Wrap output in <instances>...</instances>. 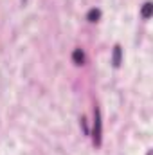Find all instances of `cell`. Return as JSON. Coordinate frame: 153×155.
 <instances>
[{
  "mask_svg": "<svg viewBox=\"0 0 153 155\" xmlns=\"http://www.w3.org/2000/svg\"><path fill=\"white\" fill-rule=\"evenodd\" d=\"M101 134H103V128H101V112L99 108L94 110V144L99 146L101 144Z\"/></svg>",
  "mask_w": 153,
  "mask_h": 155,
  "instance_id": "6da1fadb",
  "label": "cell"
},
{
  "mask_svg": "<svg viewBox=\"0 0 153 155\" xmlns=\"http://www.w3.org/2000/svg\"><path fill=\"white\" fill-rule=\"evenodd\" d=\"M72 61H74L76 65H81V63L85 61V54H83L81 49H76V51L72 52Z\"/></svg>",
  "mask_w": 153,
  "mask_h": 155,
  "instance_id": "7a4b0ae2",
  "label": "cell"
},
{
  "mask_svg": "<svg viewBox=\"0 0 153 155\" xmlns=\"http://www.w3.org/2000/svg\"><path fill=\"white\" fill-rule=\"evenodd\" d=\"M151 13H153V4L151 2H146L144 7H142V16H144V18H150Z\"/></svg>",
  "mask_w": 153,
  "mask_h": 155,
  "instance_id": "3957f363",
  "label": "cell"
},
{
  "mask_svg": "<svg viewBox=\"0 0 153 155\" xmlns=\"http://www.w3.org/2000/svg\"><path fill=\"white\" fill-rule=\"evenodd\" d=\"M99 16H101V13H99L97 9H90V11H88V15H86V18H88L90 22H97V20H99Z\"/></svg>",
  "mask_w": 153,
  "mask_h": 155,
  "instance_id": "277c9868",
  "label": "cell"
},
{
  "mask_svg": "<svg viewBox=\"0 0 153 155\" xmlns=\"http://www.w3.org/2000/svg\"><path fill=\"white\" fill-rule=\"evenodd\" d=\"M114 65L115 67L121 65V47H119V45L114 49Z\"/></svg>",
  "mask_w": 153,
  "mask_h": 155,
  "instance_id": "5b68a950",
  "label": "cell"
}]
</instances>
